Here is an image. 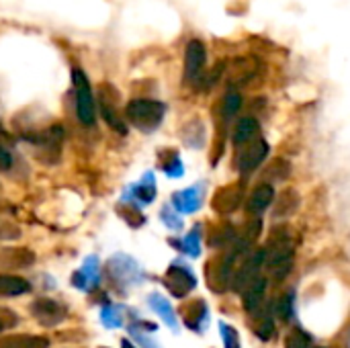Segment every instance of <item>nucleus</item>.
Instances as JSON below:
<instances>
[{
	"instance_id": "1",
	"label": "nucleus",
	"mask_w": 350,
	"mask_h": 348,
	"mask_svg": "<svg viewBox=\"0 0 350 348\" xmlns=\"http://www.w3.org/2000/svg\"><path fill=\"white\" fill-rule=\"evenodd\" d=\"M262 252H265V269L269 271L271 279L275 283L283 281L293 267V244L289 240L287 230L277 228L271 234L267 248Z\"/></svg>"
},
{
	"instance_id": "2",
	"label": "nucleus",
	"mask_w": 350,
	"mask_h": 348,
	"mask_svg": "<svg viewBox=\"0 0 350 348\" xmlns=\"http://www.w3.org/2000/svg\"><path fill=\"white\" fill-rule=\"evenodd\" d=\"M164 113H166V107L150 98H133L125 109L127 121L142 131H154L162 123Z\"/></svg>"
},
{
	"instance_id": "3",
	"label": "nucleus",
	"mask_w": 350,
	"mask_h": 348,
	"mask_svg": "<svg viewBox=\"0 0 350 348\" xmlns=\"http://www.w3.org/2000/svg\"><path fill=\"white\" fill-rule=\"evenodd\" d=\"M72 82H74V94H76V115H78L80 123L92 125L96 119V109H94V98H92L88 78L84 76L82 70L76 68L72 72Z\"/></svg>"
},
{
	"instance_id": "4",
	"label": "nucleus",
	"mask_w": 350,
	"mask_h": 348,
	"mask_svg": "<svg viewBox=\"0 0 350 348\" xmlns=\"http://www.w3.org/2000/svg\"><path fill=\"white\" fill-rule=\"evenodd\" d=\"M269 154V144L260 137H256L254 142L242 146L238 150V156H236V168L242 172V174H250L252 170H256L265 158Z\"/></svg>"
},
{
	"instance_id": "5",
	"label": "nucleus",
	"mask_w": 350,
	"mask_h": 348,
	"mask_svg": "<svg viewBox=\"0 0 350 348\" xmlns=\"http://www.w3.org/2000/svg\"><path fill=\"white\" fill-rule=\"evenodd\" d=\"M31 314L41 326H57L66 318V308L49 297H39L31 304Z\"/></svg>"
},
{
	"instance_id": "6",
	"label": "nucleus",
	"mask_w": 350,
	"mask_h": 348,
	"mask_svg": "<svg viewBox=\"0 0 350 348\" xmlns=\"http://www.w3.org/2000/svg\"><path fill=\"white\" fill-rule=\"evenodd\" d=\"M262 267H265V252L258 250V252H254L244 265H240V269L234 273L232 287H234L236 291H244L252 281L258 279V273H260Z\"/></svg>"
},
{
	"instance_id": "7",
	"label": "nucleus",
	"mask_w": 350,
	"mask_h": 348,
	"mask_svg": "<svg viewBox=\"0 0 350 348\" xmlns=\"http://www.w3.org/2000/svg\"><path fill=\"white\" fill-rule=\"evenodd\" d=\"M203 66H205V45L199 39H193L189 41L185 53V80L197 82L201 78Z\"/></svg>"
},
{
	"instance_id": "8",
	"label": "nucleus",
	"mask_w": 350,
	"mask_h": 348,
	"mask_svg": "<svg viewBox=\"0 0 350 348\" xmlns=\"http://www.w3.org/2000/svg\"><path fill=\"white\" fill-rule=\"evenodd\" d=\"M240 201H242V187H238V185H228V187H224V189H219V191L215 193L211 205H213V211H215V213L228 215V213H232V211L238 209Z\"/></svg>"
},
{
	"instance_id": "9",
	"label": "nucleus",
	"mask_w": 350,
	"mask_h": 348,
	"mask_svg": "<svg viewBox=\"0 0 350 348\" xmlns=\"http://www.w3.org/2000/svg\"><path fill=\"white\" fill-rule=\"evenodd\" d=\"M265 291H267V281L262 277H258L256 281H252L244 291H242V304L244 310L248 314H256L265 302Z\"/></svg>"
},
{
	"instance_id": "10",
	"label": "nucleus",
	"mask_w": 350,
	"mask_h": 348,
	"mask_svg": "<svg viewBox=\"0 0 350 348\" xmlns=\"http://www.w3.org/2000/svg\"><path fill=\"white\" fill-rule=\"evenodd\" d=\"M193 287H195V277H193L187 269L172 267V269L168 271V289H170L176 297L187 295Z\"/></svg>"
},
{
	"instance_id": "11",
	"label": "nucleus",
	"mask_w": 350,
	"mask_h": 348,
	"mask_svg": "<svg viewBox=\"0 0 350 348\" xmlns=\"http://www.w3.org/2000/svg\"><path fill=\"white\" fill-rule=\"evenodd\" d=\"M273 199H275L273 187H271L269 183L258 185V187L252 191V195L248 197V213L254 215V217H258V213H262V211L273 203Z\"/></svg>"
},
{
	"instance_id": "12",
	"label": "nucleus",
	"mask_w": 350,
	"mask_h": 348,
	"mask_svg": "<svg viewBox=\"0 0 350 348\" xmlns=\"http://www.w3.org/2000/svg\"><path fill=\"white\" fill-rule=\"evenodd\" d=\"M256 137H258V121L254 117H242L234 129V144L238 148H242V146L254 142Z\"/></svg>"
},
{
	"instance_id": "13",
	"label": "nucleus",
	"mask_w": 350,
	"mask_h": 348,
	"mask_svg": "<svg viewBox=\"0 0 350 348\" xmlns=\"http://www.w3.org/2000/svg\"><path fill=\"white\" fill-rule=\"evenodd\" d=\"M49 338L33 336V334H14L0 338V348H47Z\"/></svg>"
},
{
	"instance_id": "14",
	"label": "nucleus",
	"mask_w": 350,
	"mask_h": 348,
	"mask_svg": "<svg viewBox=\"0 0 350 348\" xmlns=\"http://www.w3.org/2000/svg\"><path fill=\"white\" fill-rule=\"evenodd\" d=\"M29 283L14 275H0V297H18L29 291Z\"/></svg>"
},
{
	"instance_id": "15",
	"label": "nucleus",
	"mask_w": 350,
	"mask_h": 348,
	"mask_svg": "<svg viewBox=\"0 0 350 348\" xmlns=\"http://www.w3.org/2000/svg\"><path fill=\"white\" fill-rule=\"evenodd\" d=\"M297 203H299V199H297V193H295L293 189H287V191H285V193L279 197V201H277L275 215L283 217V215H289V213H293V211L297 209Z\"/></svg>"
},
{
	"instance_id": "16",
	"label": "nucleus",
	"mask_w": 350,
	"mask_h": 348,
	"mask_svg": "<svg viewBox=\"0 0 350 348\" xmlns=\"http://www.w3.org/2000/svg\"><path fill=\"white\" fill-rule=\"evenodd\" d=\"M100 113H103V117L107 119V123H109L115 131H119V133H125V131H127V127H125V123L121 121V117H117L115 107H111L107 101H100Z\"/></svg>"
},
{
	"instance_id": "17",
	"label": "nucleus",
	"mask_w": 350,
	"mask_h": 348,
	"mask_svg": "<svg viewBox=\"0 0 350 348\" xmlns=\"http://www.w3.org/2000/svg\"><path fill=\"white\" fill-rule=\"evenodd\" d=\"M240 107H242V96L238 94V92H228L226 94V98H224V103H221V113H224V119L228 121V119H232L238 111H240Z\"/></svg>"
},
{
	"instance_id": "18",
	"label": "nucleus",
	"mask_w": 350,
	"mask_h": 348,
	"mask_svg": "<svg viewBox=\"0 0 350 348\" xmlns=\"http://www.w3.org/2000/svg\"><path fill=\"white\" fill-rule=\"evenodd\" d=\"M312 340L304 330H291L287 340H285V348H310Z\"/></svg>"
},
{
	"instance_id": "19",
	"label": "nucleus",
	"mask_w": 350,
	"mask_h": 348,
	"mask_svg": "<svg viewBox=\"0 0 350 348\" xmlns=\"http://www.w3.org/2000/svg\"><path fill=\"white\" fill-rule=\"evenodd\" d=\"M291 304H293V299H291V295H281L279 297V302H277V314H279V318L281 320H289L291 318Z\"/></svg>"
},
{
	"instance_id": "20",
	"label": "nucleus",
	"mask_w": 350,
	"mask_h": 348,
	"mask_svg": "<svg viewBox=\"0 0 350 348\" xmlns=\"http://www.w3.org/2000/svg\"><path fill=\"white\" fill-rule=\"evenodd\" d=\"M256 334H258L262 340H271V338H273V334H275V326H273V322H271L269 318H265V320L256 326Z\"/></svg>"
},
{
	"instance_id": "21",
	"label": "nucleus",
	"mask_w": 350,
	"mask_h": 348,
	"mask_svg": "<svg viewBox=\"0 0 350 348\" xmlns=\"http://www.w3.org/2000/svg\"><path fill=\"white\" fill-rule=\"evenodd\" d=\"M152 306L154 308H158L160 312H162V316L170 322V324H174V316H172V310L168 308V304L166 302H162V299H158V295H154V299H152Z\"/></svg>"
},
{
	"instance_id": "22",
	"label": "nucleus",
	"mask_w": 350,
	"mask_h": 348,
	"mask_svg": "<svg viewBox=\"0 0 350 348\" xmlns=\"http://www.w3.org/2000/svg\"><path fill=\"white\" fill-rule=\"evenodd\" d=\"M221 332H224V340H226L228 348H238V334L232 332V328L221 326Z\"/></svg>"
},
{
	"instance_id": "23",
	"label": "nucleus",
	"mask_w": 350,
	"mask_h": 348,
	"mask_svg": "<svg viewBox=\"0 0 350 348\" xmlns=\"http://www.w3.org/2000/svg\"><path fill=\"white\" fill-rule=\"evenodd\" d=\"M10 166H12V156L8 154V150L0 146V170H8Z\"/></svg>"
},
{
	"instance_id": "24",
	"label": "nucleus",
	"mask_w": 350,
	"mask_h": 348,
	"mask_svg": "<svg viewBox=\"0 0 350 348\" xmlns=\"http://www.w3.org/2000/svg\"><path fill=\"white\" fill-rule=\"evenodd\" d=\"M123 348H133V347H131L129 343H123Z\"/></svg>"
},
{
	"instance_id": "25",
	"label": "nucleus",
	"mask_w": 350,
	"mask_h": 348,
	"mask_svg": "<svg viewBox=\"0 0 350 348\" xmlns=\"http://www.w3.org/2000/svg\"><path fill=\"white\" fill-rule=\"evenodd\" d=\"M2 330H4V324H2V322H0V332H2Z\"/></svg>"
}]
</instances>
